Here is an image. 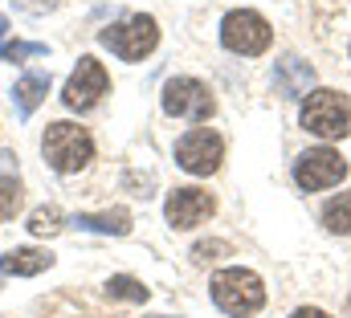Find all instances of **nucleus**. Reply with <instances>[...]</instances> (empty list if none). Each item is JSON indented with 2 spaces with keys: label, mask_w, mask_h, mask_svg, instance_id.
Masks as SVG:
<instances>
[{
  "label": "nucleus",
  "mask_w": 351,
  "mask_h": 318,
  "mask_svg": "<svg viewBox=\"0 0 351 318\" xmlns=\"http://www.w3.org/2000/svg\"><path fill=\"white\" fill-rule=\"evenodd\" d=\"M78 229L86 233H106V237H127L131 233V212L127 208H110V212H78L74 217Z\"/></svg>",
  "instance_id": "nucleus-13"
},
{
  "label": "nucleus",
  "mask_w": 351,
  "mask_h": 318,
  "mask_svg": "<svg viewBox=\"0 0 351 318\" xmlns=\"http://www.w3.org/2000/svg\"><path fill=\"white\" fill-rule=\"evenodd\" d=\"M25 204V188L16 180V171H0V221H12Z\"/></svg>",
  "instance_id": "nucleus-17"
},
{
  "label": "nucleus",
  "mask_w": 351,
  "mask_h": 318,
  "mask_svg": "<svg viewBox=\"0 0 351 318\" xmlns=\"http://www.w3.org/2000/svg\"><path fill=\"white\" fill-rule=\"evenodd\" d=\"M106 298H110V302H139V306H143V302L152 298V290H147V286H143L139 278L114 273V278L106 282Z\"/></svg>",
  "instance_id": "nucleus-16"
},
{
  "label": "nucleus",
  "mask_w": 351,
  "mask_h": 318,
  "mask_svg": "<svg viewBox=\"0 0 351 318\" xmlns=\"http://www.w3.org/2000/svg\"><path fill=\"white\" fill-rule=\"evenodd\" d=\"M4 33H8V21H4V16H0V37H4Z\"/></svg>",
  "instance_id": "nucleus-23"
},
{
  "label": "nucleus",
  "mask_w": 351,
  "mask_h": 318,
  "mask_svg": "<svg viewBox=\"0 0 351 318\" xmlns=\"http://www.w3.org/2000/svg\"><path fill=\"white\" fill-rule=\"evenodd\" d=\"M348 171H351V163L339 151H331V147H311V151H302V156L294 159V184L302 192L335 188V184L348 180Z\"/></svg>",
  "instance_id": "nucleus-7"
},
{
  "label": "nucleus",
  "mask_w": 351,
  "mask_h": 318,
  "mask_svg": "<svg viewBox=\"0 0 351 318\" xmlns=\"http://www.w3.org/2000/svg\"><path fill=\"white\" fill-rule=\"evenodd\" d=\"M110 94V74L102 70V62L98 58H78V66H74V74L66 78L62 86V102H66V110H78V114H86L94 110L102 98Z\"/></svg>",
  "instance_id": "nucleus-6"
},
{
  "label": "nucleus",
  "mask_w": 351,
  "mask_h": 318,
  "mask_svg": "<svg viewBox=\"0 0 351 318\" xmlns=\"http://www.w3.org/2000/svg\"><path fill=\"white\" fill-rule=\"evenodd\" d=\"M152 318H168V315H152Z\"/></svg>",
  "instance_id": "nucleus-24"
},
{
  "label": "nucleus",
  "mask_w": 351,
  "mask_h": 318,
  "mask_svg": "<svg viewBox=\"0 0 351 318\" xmlns=\"http://www.w3.org/2000/svg\"><path fill=\"white\" fill-rule=\"evenodd\" d=\"M41 156H45V163H49L58 175H78L90 159H94V139H90L86 127L62 119V123H49V127H45V135H41Z\"/></svg>",
  "instance_id": "nucleus-1"
},
{
  "label": "nucleus",
  "mask_w": 351,
  "mask_h": 318,
  "mask_svg": "<svg viewBox=\"0 0 351 318\" xmlns=\"http://www.w3.org/2000/svg\"><path fill=\"white\" fill-rule=\"evenodd\" d=\"M348 315H351V298H348Z\"/></svg>",
  "instance_id": "nucleus-25"
},
{
  "label": "nucleus",
  "mask_w": 351,
  "mask_h": 318,
  "mask_svg": "<svg viewBox=\"0 0 351 318\" xmlns=\"http://www.w3.org/2000/svg\"><path fill=\"white\" fill-rule=\"evenodd\" d=\"M53 265V253L49 249H37V245H21V249H8L0 257V273H12V278H37Z\"/></svg>",
  "instance_id": "nucleus-12"
},
{
  "label": "nucleus",
  "mask_w": 351,
  "mask_h": 318,
  "mask_svg": "<svg viewBox=\"0 0 351 318\" xmlns=\"http://www.w3.org/2000/svg\"><path fill=\"white\" fill-rule=\"evenodd\" d=\"M323 229L327 233H339V237L351 233V192H339V196H331L323 204Z\"/></svg>",
  "instance_id": "nucleus-15"
},
{
  "label": "nucleus",
  "mask_w": 351,
  "mask_h": 318,
  "mask_svg": "<svg viewBox=\"0 0 351 318\" xmlns=\"http://www.w3.org/2000/svg\"><path fill=\"white\" fill-rule=\"evenodd\" d=\"M225 159V139L213 127H192L188 135L176 139V163L188 175H213Z\"/></svg>",
  "instance_id": "nucleus-9"
},
{
  "label": "nucleus",
  "mask_w": 351,
  "mask_h": 318,
  "mask_svg": "<svg viewBox=\"0 0 351 318\" xmlns=\"http://www.w3.org/2000/svg\"><path fill=\"white\" fill-rule=\"evenodd\" d=\"M213 212H217V200L204 188H176V192H168V200H164V217H168V225L180 229V233L204 225Z\"/></svg>",
  "instance_id": "nucleus-10"
},
{
  "label": "nucleus",
  "mask_w": 351,
  "mask_h": 318,
  "mask_svg": "<svg viewBox=\"0 0 351 318\" xmlns=\"http://www.w3.org/2000/svg\"><path fill=\"white\" fill-rule=\"evenodd\" d=\"M217 253H229V245H225V241H200V245L192 249L196 261H217Z\"/></svg>",
  "instance_id": "nucleus-20"
},
{
  "label": "nucleus",
  "mask_w": 351,
  "mask_h": 318,
  "mask_svg": "<svg viewBox=\"0 0 351 318\" xmlns=\"http://www.w3.org/2000/svg\"><path fill=\"white\" fill-rule=\"evenodd\" d=\"M21 12H29V16H41V12H53L62 0H12Z\"/></svg>",
  "instance_id": "nucleus-21"
},
{
  "label": "nucleus",
  "mask_w": 351,
  "mask_h": 318,
  "mask_svg": "<svg viewBox=\"0 0 351 318\" xmlns=\"http://www.w3.org/2000/svg\"><path fill=\"white\" fill-rule=\"evenodd\" d=\"M290 318H331L327 310H319V306H302V310H294Z\"/></svg>",
  "instance_id": "nucleus-22"
},
{
  "label": "nucleus",
  "mask_w": 351,
  "mask_h": 318,
  "mask_svg": "<svg viewBox=\"0 0 351 318\" xmlns=\"http://www.w3.org/2000/svg\"><path fill=\"white\" fill-rule=\"evenodd\" d=\"M213 302L229 318H250L265 306V282L245 265H229L213 278Z\"/></svg>",
  "instance_id": "nucleus-2"
},
{
  "label": "nucleus",
  "mask_w": 351,
  "mask_h": 318,
  "mask_svg": "<svg viewBox=\"0 0 351 318\" xmlns=\"http://www.w3.org/2000/svg\"><path fill=\"white\" fill-rule=\"evenodd\" d=\"M160 102H164V114L188 119V123H208L213 110H217L213 90H208L204 82H196V78H172L168 86H164Z\"/></svg>",
  "instance_id": "nucleus-8"
},
{
  "label": "nucleus",
  "mask_w": 351,
  "mask_h": 318,
  "mask_svg": "<svg viewBox=\"0 0 351 318\" xmlns=\"http://www.w3.org/2000/svg\"><path fill=\"white\" fill-rule=\"evenodd\" d=\"M298 123L311 131V135H319V139H348L351 135V102L348 94H339V90H311L306 94V102H302V110H298Z\"/></svg>",
  "instance_id": "nucleus-3"
},
{
  "label": "nucleus",
  "mask_w": 351,
  "mask_h": 318,
  "mask_svg": "<svg viewBox=\"0 0 351 318\" xmlns=\"http://www.w3.org/2000/svg\"><path fill=\"white\" fill-rule=\"evenodd\" d=\"M98 41H102L114 58H123V62H143V58L156 53V45H160V25H156V16L139 12V16H127L123 25L102 29Z\"/></svg>",
  "instance_id": "nucleus-4"
},
{
  "label": "nucleus",
  "mask_w": 351,
  "mask_h": 318,
  "mask_svg": "<svg viewBox=\"0 0 351 318\" xmlns=\"http://www.w3.org/2000/svg\"><path fill=\"white\" fill-rule=\"evenodd\" d=\"M41 53H45V45H21V41L0 49V58H8V62H25V58H41Z\"/></svg>",
  "instance_id": "nucleus-19"
},
{
  "label": "nucleus",
  "mask_w": 351,
  "mask_h": 318,
  "mask_svg": "<svg viewBox=\"0 0 351 318\" xmlns=\"http://www.w3.org/2000/svg\"><path fill=\"white\" fill-rule=\"evenodd\" d=\"M274 90L282 94V98H302L306 90H315V66L311 62H302V58H282L278 66H274Z\"/></svg>",
  "instance_id": "nucleus-11"
},
{
  "label": "nucleus",
  "mask_w": 351,
  "mask_h": 318,
  "mask_svg": "<svg viewBox=\"0 0 351 318\" xmlns=\"http://www.w3.org/2000/svg\"><path fill=\"white\" fill-rule=\"evenodd\" d=\"M269 41H274V29H269V21H265L262 12H254V8L225 12V21H221V45L229 53L258 58V53L269 49Z\"/></svg>",
  "instance_id": "nucleus-5"
},
{
  "label": "nucleus",
  "mask_w": 351,
  "mask_h": 318,
  "mask_svg": "<svg viewBox=\"0 0 351 318\" xmlns=\"http://www.w3.org/2000/svg\"><path fill=\"white\" fill-rule=\"evenodd\" d=\"M45 94H49V74H25V78L12 86L16 114H21V119H29V114L45 102Z\"/></svg>",
  "instance_id": "nucleus-14"
},
{
  "label": "nucleus",
  "mask_w": 351,
  "mask_h": 318,
  "mask_svg": "<svg viewBox=\"0 0 351 318\" xmlns=\"http://www.w3.org/2000/svg\"><path fill=\"white\" fill-rule=\"evenodd\" d=\"M66 229V212L58 208V204H45V208H37L33 217H29V233L33 237H53V233H62Z\"/></svg>",
  "instance_id": "nucleus-18"
}]
</instances>
